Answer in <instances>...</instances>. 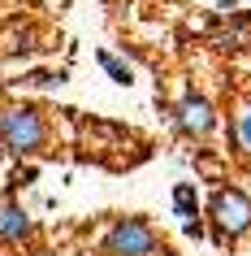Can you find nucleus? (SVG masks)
I'll return each mask as SVG.
<instances>
[{"mask_svg":"<svg viewBox=\"0 0 251 256\" xmlns=\"http://www.w3.org/2000/svg\"><path fill=\"white\" fill-rule=\"evenodd\" d=\"M65 78H69L65 70H35V74H26L22 82H26V87H61Z\"/></svg>","mask_w":251,"mask_h":256,"instance_id":"nucleus-12","label":"nucleus"},{"mask_svg":"<svg viewBox=\"0 0 251 256\" xmlns=\"http://www.w3.org/2000/svg\"><path fill=\"white\" fill-rule=\"evenodd\" d=\"M208 44L217 52H243L251 44V14L234 9V14H217L208 22Z\"/></svg>","mask_w":251,"mask_h":256,"instance_id":"nucleus-5","label":"nucleus"},{"mask_svg":"<svg viewBox=\"0 0 251 256\" xmlns=\"http://www.w3.org/2000/svg\"><path fill=\"white\" fill-rule=\"evenodd\" d=\"M204 217H208V226H212V243L225 248V243L243 239L251 230V196L243 187L221 182V187H212L208 204H204Z\"/></svg>","mask_w":251,"mask_h":256,"instance_id":"nucleus-3","label":"nucleus"},{"mask_svg":"<svg viewBox=\"0 0 251 256\" xmlns=\"http://www.w3.org/2000/svg\"><path fill=\"white\" fill-rule=\"evenodd\" d=\"M100 256H165V239L160 230L139 213H121L113 217L100 234Z\"/></svg>","mask_w":251,"mask_h":256,"instance_id":"nucleus-2","label":"nucleus"},{"mask_svg":"<svg viewBox=\"0 0 251 256\" xmlns=\"http://www.w3.org/2000/svg\"><path fill=\"white\" fill-rule=\"evenodd\" d=\"M230 139H234V152L243 161H251V104H243L230 122Z\"/></svg>","mask_w":251,"mask_h":256,"instance_id":"nucleus-9","label":"nucleus"},{"mask_svg":"<svg viewBox=\"0 0 251 256\" xmlns=\"http://www.w3.org/2000/svg\"><path fill=\"white\" fill-rule=\"evenodd\" d=\"M234 9H243V0H217V14H234Z\"/></svg>","mask_w":251,"mask_h":256,"instance_id":"nucleus-14","label":"nucleus"},{"mask_svg":"<svg viewBox=\"0 0 251 256\" xmlns=\"http://www.w3.org/2000/svg\"><path fill=\"white\" fill-rule=\"evenodd\" d=\"M165 113H169V126L178 130V139H186V144H204L217 130V104L195 87H186Z\"/></svg>","mask_w":251,"mask_h":256,"instance_id":"nucleus-4","label":"nucleus"},{"mask_svg":"<svg viewBox=\"0 0 251 256\" xmlns=\"http://www.w3.org/2000/svg\"><path fill=\"white\" fill-rule=\"evenodd\" d=\"M39 48H43V30L30 18H13L9 26L0 30V56L4 61H30Z\"/></svg>","mask_w":251,"mask_h":256,"instance_id":"nucleus-6","label":"nucleus"},{"mask_svg":"<svg viewBox=\"0 0 251 256\" xmlns=\"http://www.w3.org/2000/svg\"><path fill=\"white\" fill-rule=\"evenodd\" d=\"M35 174H39V165H35V161H26V165H17L13 174H9V182H4V196H13L17 187H30V182H35Z\"/></svg>","mask_w":251,"mask_h":256,"instance_id":"nucleus-11","label":"nucleus"},{"mask_svg":"<svg viewBox=\"0 0 251 256\" xmlns=\"http://www.w3.org/2000/svg\"><path fill=\"white\" fill-rule=\"evenodd\" d=\"M95 66L104 70V74H108L113 82H117V87H130V82H134V70L126 66V61H121L117 52H108V48H100V52H95Z\"/></svg>","mask_w":251,"mask_h":256,"instance_id":"nucleus-10","label":"nucleus"},{"mask_svg":"<svg viewBox=\"0 0 251 256\" xmlns=\"http://www.w3.org/2000/svg\"><path fill=\"white\" fill-rule=\"evenodd\" d=\"M35 234H39L35 217L13 196H0V248H26V243H35Z\"/></svg>","mask_w":251,"mask_h":256,"instance_id":"nucleus-7","label":"nucleus"},{"mask_svg":"<svg viewBox=\"0 0 251 256\" xmlns=\"http://www.w3.org/2000/svg\"><path fill=\"white\" fill-rule=\"evenodd\" d=\"M186 239H204V217H191V222H182Z\"/></svg>","mask_w":251,"mask_h":256,"instance_id":"nucleus-13","label":"nucleus"},{"mask_svg":"<svg viewBox=\"0 0 251 256\" xmlns=\"http://www.w3.org/2000/svg\"><path fill=\"white\" fill-rule=\"evenodd\" d=\"M0 148L17 161H35L52 152V118L35 100H9L0 104Z\"/></svg>","mask_w":251,"mask_h":256,"instance_id":"nucleus-1","label":"nucleus"},{"mask_svg":"<svg viewBox=\"0 0 251 256\" xmlns=\"http://www.w3.org/2000/svg\"><path fill=\"white\" fill-rule=\"evenodd\" d=\"M173 213L191 222V217H204V200H199L195 182H173Z\"/></svg>","mask_w":251,"mask_h":256,"instance_id":"nucleus-8","label":"nucleus"}]
</instances>
